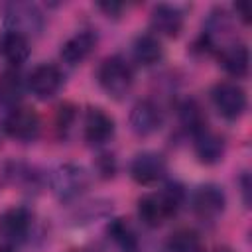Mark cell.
Listing matches in <instances>:
<instances>
[{"label":"cell","instance_id":"484cf974","mask_svg":"<svg viewBox=\"0 0 252 252\" xmlns=\"http://www.w3.org/2000/svg\"><path fill=\"white\" fill-rule=\"evenodd\" d=\"M234 12H236V16H238L244 24L250 22V8H248L246 2H236V4H234Z\"/></svg>","mask_w":252,"mask_h":252},{"label":"cell","instance_id":"ba28073f","mask_svg":"<svg viewBox=\"0 0 252 252\" xmlns=\"http://www.w3.org/2000/svg\"><path fill=\"white\" fill-rule=\"evenodd\" d=\"M30 228H32V213L26 207H10L0 215V236L8 244L26 240Z\"/></svg>","mask_w":252,"mask_h":252},{"label":"cell","instance_id":"5b68a950","mask_svg":"<svg viewBox=\"0 0 252 252\" xmlns=\"http://www.w3.org/2000/svg\"><path fill=\"white\" fill-rule=\"evenodd\" d=\"M2 130L6 136L20 140V142H30L37 136L39 132V116L35 114L33 108L28 106H14L2 120Z\"/></svg>","mask_w":252,"mask_h":252},{"label":"cell","instance_id":"603a6c76","mask_svg":"<svg viewBox=\"0 0 252 252\" xmlns=\"http://www.w3.org/2000/svg\"><path fill=\"white\" fill-rule=\"evenodd\" d=\"M96 167H98V173L102 177H112L114 171H116V163H114V158L108 156V154H102L96 161Z\"/></svg>","mask_w":252,"mask_h":252},{"label":"cell","instance_id":"ffe728a7","mask_svg":"<svg viewBox=\"0 0 252 252\" xmlns=\"http://www.w3.org/2000/svg\"><path fill=\"white\" fill-rule=\"evenodd\" d=\"M24 94V81L16 69H6L0 73V102L6 106H18Z\"/></svg>","mask_w":252,"mask_h":252},{"label":"cell","instance_id":"d4e9b609","mask_svg":"<svg viewBox=\"0 0 252 252\" xmlns=\"http://www.w3.org/2000/svg\"><path fill=\"white\" fill-rule=\"evenodd\" d=\"M98 8L110 18H118L120 16V12L124 10V4H118V2H98Z\"/></svg>","mask_w":252,"mask_h":252},{"label":"cell","instance_id":"d6986e66","mask_svg":"<svg viewBox=\"0 0 252 252\" xmlns=\"http://www.w3.org/2000/svg\"><path fill=\"white\" fill-rule=\"evenodd\" d=\"M177 114H179V122L183 126V130L189 132L191 136H197L203 130H207V116L197 100H193V98L183 100L177 108Z\"/></svg>","mask_w":252,"mask_h":252},{"label":"cell","instance_id":"8fae6325","mask_svg":"<svg viewBox=\"0 0 252 252\" xmlns=\"http://www.w3.org/2000/svg\"><path fill=\"white\" fill-rule=\"evenodd\" d=\"M226 205L224 193L217 185H201L193 195V211L203 220H215L219 215H222Z\"/></svg>","mask_w":252,"mask_h":252},{"label":"cell","instance_id":"52a82bcc","mask_svg":"<svg viewBox=\"0 0 252 252\" xmlns=\"http://www.w3.org/2000/svg\"><path fill=\"white\" fill-rule=\"evenodd\" d=\"M61 85H63V73L59 71V67L51 63L37 65L28 77V89L39 100L53 98L59 93Z\"/></svg>","mask_w":252,"mask_h":252},{"label":"cell","instance_id":"4fadbf2b","mask_svg":"<svg viewBox=\"0 0 252 252\" xmlns=\"http://www.w3.org/2000/svg\"><path fill=\"white\" fill-rule=\"evenodd\" d=\"M114 134V120L102 108H89L85 114V140L93 146L106 144Z\"/></svg>","mask_w":252,"mask_h":252},{"label":"cell","instance_id":"f1b7e54d","mask_svg":"<svg viewBox=\"0 0 252 252\" xmlns=\"http://www.w3.org/2000/svg\"><path fill=\"white\" fill-rule=\"evenodd\" d=\"M215 252H234V250H230V248H226V246H220V248H217Z\"/></svg>","mask_w":252,"mask_h":252},{"label":"cell","instance_id":"7c38bea8","mask_svg":"<svg viewBox=\"0 0 252 252\" xmlns=\"http://www.w3.org/2000/svg\"><path fill=\"white\" fill-rule=\"evenodd\" d=\"M150 24L158 35L177 37L179 32L183 30V14L177 6L158 4V6H154V10L150 14Z\"/></svg>","mask_w":252,"mask_h":252},{"label":"cell","instance_id":"4316f807","mask_svg":"<svg viewBox=\"0 0 252 252\" xmlns=\"http://www.w3.org/2000/svg\"><path fill=\"white\" fill-rule=\"evenodd\" d=\"M240 183H242V195H244V203L246 207H250V175L244 173L240 177Z\"/></svg>","mask_w":252,"mask_h":252},{"label":"cell","instance_id":"44dd1931","mask_svg":"<svg viewBox=\"0 0 252 252\" xmlns=\"http://www.w3.org/2000/svg\"><path fill=\"white\" fill-rule=\"evenodd\" d=\"M106 234L122 252H138V238L124 219L110 220L106 226Z\"/></svg>","mask_w":252,"mask_h":252},{"label":"cell","instance_id":"7a4b0ae2","mask_svg":"<svg viewBox=\"0 0 252 252\" xmlns=\"http://www.w3.org/2000/svg\"><path fill=\"white\" fill-rule=\"evenodd\" d=\"M134 83L132 67L120 55L106 57L98 67V85L112 98H122Z\"/></svg>","mask_w":252,"mask_h":252},{"label":"cell","instance_id":"277c9868","mask_svg":"<svg viewBox=\"0 0 252 252\" xmlns=\"http://www.w3.org/2000/svg\"><path fill=\"white\" fill-rule=\"evenodd\" d=\"M211 96H213V104L217 112L226 120H236L246 110V93L236 83L222 81L215 85Z\"/></svg>","mask_w":252,"mask_h":252},{"label":"cell","instance_id":"6da1fadb","mask_svg":"<svg viewBox=\"0 0 252 252\" xmlns=\"http://www.w3.org/2000/svg\"><path fill=\"white\" fill-rule=\"evenodd\" d=\"M185 191L179 183H167L161 191L148 193L138 201V217L146 226H159L183 205Z\"/></svg>","mask_w":252,"mask_h":252},{"label":"cell","instance_id":"30bf717a","mask_svg":"<svg viewBox=\"0 0 252 252\" xmlns=\"http://www.w3.org/2000/svg\"><path fill=\"white\" fill-rule=\"evenodd\" d=\"M163 116L154 100H138L130 110V128L138 136H150L161 128Z\"/></svg>","mask_w":252,"mask_h":252},{"label":"cell","instance_id":"8992f818","mask_svg":"<svg viewBox=\"0 0 252 252\" xmlns=\"http://www.w3.org/2000/svg\"><path fill=\"white\" fill-rule=\"evenodd\" d=\"M6 28L8 32H16L22 35H32V33H39V30L43 28V18L41 12L37 10L35 4L30 2H14L6 8Z\"/></svg>","mask_w":252,"mask_h":252},{"label":"cell","instance_id":"2e32d148","mask_svg":"<svg viewBox=\"0 0 252 252\" xmlns=\"http://www.w3.org/2000/svg\"><path fill=\"white\" fill-rule=\"evenodd\" d=\"M220 65L234 79L246 77L248 75V67H250L248 47L244 43H232V45L224 47L222 53H220Z\"/></svg>","mask_w":252,"mask_h":252},{"label":"cell","instance_id":"7402d4cb","mask_svg":"<svg viewBox=\"0 0 252 252\" xmlns=\"http://www.w3.org/2000/svg\"><path fill=\"white\" fill-rule=\"evenodd\" d=\"M169 252H205V246L199 238V234L191 228H179L175 230L167 240Z\"/></svg>","mask_w":252,"mask_h":252},{"label":"cell","instance_id":"83f0119b","mask_svg":"<svg viewBox=\"0 0 252 252\" xmlns=\"http://www.w3.org/2000/svg\"><path fill=\"white\" fill-rule=\"evenodd\" d=\"M0 252H12V244H8L6 240L0 238Z\"/></svg>","mask_w":252,"mask_h":252},{"label":"cell","instance_id":"cb8c5ba5","mask_svg":"<svg viewBox=\"0 0 252 252\" xmlns=\"http://www.w3.org/2000/svg\"><path fill=\"white\" fill-rule=\"evenodd\" d=\"M75 118V108L71 104H61L59 108V114H57V124L59 128H69V124L73 122Z\"/></svg>","mask_w":252,"mask_h":252},{"label":"cell","instance_id":"e0dca14e","mask_svg":"<svg viewBox=\"0 0 252 252\" xmlns=\"http://www.w3.org/2000/svg\"><path fill=\"white\" fill-rule=\"evenodd\" d=\"M0 53L12 67H18L26 63L30 57V41L26 35L6 30L4 35L0 37Z\"/></svg>","mask_w":252,"mask_h":252},{"label":"cell","instance_id":"3957f363","mask_svg":"<svg viewBox=\"0 0 252 252\" xmlns=\"http://www.w3.org/2000/svg\"><path fill=\"white\" fill-rule=\"evenodd\" d=\"M49 187L59 201H73L89 187V173L83 165L63 163L51 171Z\"/></svg>","mask_w":252,"mask_h":252},{"label":"cell","instance_id":"ac0fdd59","mask_svg":"<svg viewBox=\"0 0 252 252\" xmlns=\"http://www.w3.org/2000/svg\"><path fill=\"white\" fill-rule=\"evenodd\" d=\"M132 53H134V59L140 63V65H156L161 55H163V47H161V41L158 39V35L154 33H144V35H138L134 39V45H132Z\"/></svg>","mask_w":252,"mask_h":252},{"label":"cell","instance_id":"9a60e30c","mask_svg":"<svg viewBox=\"0 0 252 252\" xmlns=\"http://www.w3.org/2000/svg\"><path fill=\"white\" fill-rule=\"evenodd\" d=\"M195 138V156L199 158L201 163L213 165L219 163L224 156V140L217 132H211L209 128L203 130L201 134L193 136Z\"/></svg>","mask_w":252,"mask_h":252},{"label":"cell","instance_id":"5bb4252c","mask_svg":"<svg viewBox=\"0 0 252 252\" xmlns=\"http://www.w3.org/2000/svg\"><path fill=\"white\" fill-rule=\"evenodd\" d=\"M94 45H96V35L93 32H89V30L77 32L75 35H71L63 43V47H61V59L67 65H71V67L81 65L93 53Z\"/></svg>","mask_w":252,"mask_h":252},{"label":"cell","instance_id":"9c48e42d","mask_svg":"<svg viewBox=\"0 0 252 252\" xmlns=\"http://www.w3.org/2000/svg\"><path fill=\"white\" fill-rule=\"evenodd\" d=\"M130 175L140 185H154L165 175V159L158 152H142L132 159Z\"/></svg>","mask_w":252,"mask_h":252}]
</instances>
